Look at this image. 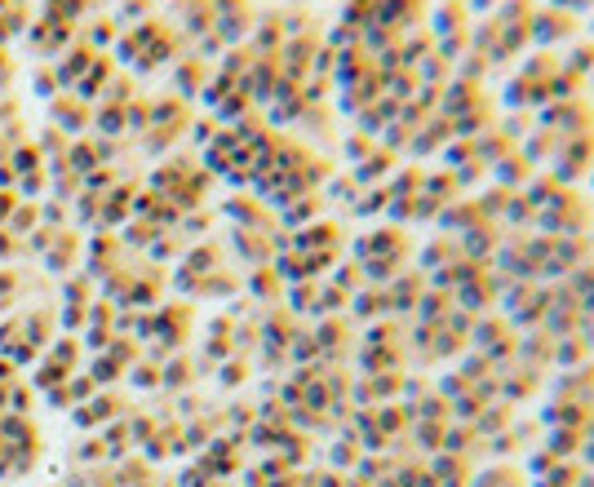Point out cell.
Segmentation results:
<instances>
[{
    "label": "cell",
    "mask_w": 594,
    "mask_h": 487,
    "mask_svg": "<svg viewBox=\"0 0 594 487\" xmlns=\"http://www.w3.org/2000/svg\"><path fill=\"white\" fill-rule=\"evenodd\" d=\"M453 138H457V133H453V120H448V116H439V111H435V116H430V120L422 124V129L413 133V142H408V151H413L417 160H426V155L444 151Z\"/></svg>",
    "instance_id": "cell-4"
},
{
    "label": "cell",
    "mask_w": 594,
    "mask_h": 487,
    "mask_svg": "<svg viewBox=\"0 0 594 487\" xmlns=\"http://www.w3.org/2000/svg\"><path fill=\"white\" fill-rule=\"evenodd\" d=\"M497 45H501V23H497L493 14L479 18V23H470V49H475V54H488V58H493Z\"/></svg>",
    "instance_id": "cell-10"
},
{
    "label": "cell",
    "mask_w": 594,
    "mask_h": 487,
    "mask_svg": "<svg viewBox=\"0 0 594 487\" xmlns=\"http://www.w3.org/2000/svg\"><path fill=\"white\" fill-rule=\"evenodd\" d=\"M590 186H594V169H590Z\"/></svg>",
    "instance_id": "cell-19"
},
{
    "label": "cell",
    "mask_w": 594,
    "mask_h": 487,
    "mask_svg": "<svg viewBox=\"0 0 594 487\" xmlns=\"http://www.w3.org/2000/svg\"><path fill=\"white\" fill-rule=\"evenodd\" d=\"M528 62H519V76L532 80V85H550V80L563 71V54L559 49H528Z\"/></svg>",
    "instance_id": "cell-6"
},
{
    "label": "cell",
    "mask_w": 594,
    "mask_h": 487,
    "mask_svg": "<svg viewBox=\"0 0 594 487\" xmlns=\"http://www.w3.org/2000/svg\"><path fill=\"white\" fill-rule=\"evenodd\" d=\"M466 9H470V18H488V14H497L501 9V0H466Z\"/></svg>",
    "instance_id": "cell-16"
},
{
    "label": "cell",
    "mask_w": 594,
    "mask_h": 487,
    "mask_svg": "<svg viewBox=\"0 0 594 487\" xmlns=\"http://www.w3.org/2000/svg\"><path fill=\"white\" fill-rule=\"evenodd\" d=\"M470 9L466 0H439L435 14H430V40H448V36H462V31H470Z\"/></svg>",
    "instance_id": "cell-3"
},
{
    "label": "cell",
    "mask_w": 594,
    "mask_h": 487,
    "mask_svg": "<svg viewBox=\"0 0 594 487\" xmlns=\"http://www.w3.org/2000/svg\"><path fill=\"white\" fill-rule=\"evenodd\" d=\"M493 178H497V186H506V191H524V186L537 178V169H532V164L519 151H510L506 160L493 164Z\"/></svg>",
    "instance_id": "cell-7"
},
{
    "label": "cell",
    "mask_w": 594,
    "mask_h": 487,
    "mask_svg": "<svg viewBox=\"0 0 594 487\" xmlns=\"http://www.w3.org/2000/svg\"><path fill=\"white\" fill-rule=\"evenodd\" d=\"M546 5H555V9H568V14H590V0H546Z\"/></svg>",
    "instance_id": "cell-17"
},
{
    "label": "cell",
    "mask_w": 594,
    "mask_h": 487,
    "mask_svg": "<svg viewBox=\"0 0 594 487\" xmlns=\"http://www.w3.org/2000/svg\"><path fill=\"white\" fill-rule=\"evenodd\" d=\"M590 169H594V133H577V138L559 142V155H555V164H550L546 173L559 186H572L577 178H586Z\"/></svg>",
    "instance_id": "cell-2"
},
{
    "label": "cell",
    "mask_w": 594,
    "mask_h": 487,
    "mask_svg": "<svg viewBox=\"0 0 594 487\" xmlns=\"http://www.w3.org/2000/svg\"><path fill=\"white\" fill-rule=\"evenodd\" d=\"M382 209H391V191L373 186L368 195H360V213H382Z\"/></svg>",
    "instance_id": "cell-15"
},
{
    "label": "cell",
    "mask_w": 594,
    "mask_h": 487,
    "mask_svg": "<svg viewBox=\"0 0 594 487\" xmlns=\"http://www.w3.org/2000/svg\"><path fill=\"white\" fill-rule=\"evenodd\" d=\"M572 40H581V18L555 5H537V14H532V49H559L572 45Z\"/></svg>",
    "instance_id": "cell-1"
},
{
    "label": "cell",
    "mask_w": 594,
    "mask_h": 487,
    "mask_svg": "<svg viewBox=\"0 0 594 487\" xmlns=\"http://www.w3.org/2000/svg\"><path fill=\"white\" fill-rule=\"evenodd\" d=\"M510 421H515V412H510V408H484L475 417V426H479V434H493L501 426H510Z\"/></svg>",
    "instance_id": "cell-14"
},
{
    "label": "cell",
    "mask_w": 594,
    "mask_h": 487,
    "mask_svg": "<svg viewBox=\"0 0 594 487\" xmlns=\"http://www.w3.org/2000/svg\"><path fill=\"white\" fill-rule=\"evenodd\" d=\"M413 71H417V80H422V85H430V89H444L448 80H453V62L439 54V49H430V54L417 62Z\"/></svg>",
    "instance_id": "cell-9"
},
{
    "label": "cell",
    "mask_w": 594,
    "mask_h": 487,
    "mask_svg": "<svg viewBox=\"0 0 594 487\" xmlns=\"http://www.w3.org/2000/svg\"><path fill=\"white\" fill-rule=\"evenodd\" d=\"M497 129L519 147V142H524L528 133L537 129V116H532V111H506V116H497Z\"/></svg>",
    "instance_id": "cell-12"
},
{
    "label": "cell",
    "mask_w": 594,
    "mask_h": 487,
    "mask_svg": "<svg viewBox=\"0 0 594 487\" xmlns=\"http://www.w3.org/2000/svg\"><path fill=\"white\" fill-rule=\"evenodd\" d=\"M590 31H594V9H590Z\"/></svg>",
    "instance_id": "cell-18"
},
{
    "label": "cell",
    "mask_w": 594,
    "mask_h": 487,
    "mask_svg": "<svg viewBox=\"0 0 594 487\" xmlns=\"http://www.w3.org/2000/svg\"><path fill=\"white\" fill-rule=\"evenodd\" d=\"M422 182H426L422 164H408V169H399L395 182H391V200H417V195H422Z\"/></svg>",
    "instance_id": "cell-11"
},
{
    "label": "cell",
    "mask_w": 594,
    "mask_h": 487,
    "mask_svg": "<svg viewBox=\"0 0 594 487\" xmlns=\"http://www.w3.org/2000/svg\"><path fill=\"white\" fill-rule=\"evenodd\" d=\"M426 5H430V0H382V14H377V23H391L399 36H404V31L422 27Z\"/></svg>",
    "instance_id": "cell-5"
},
{
    "label": "cell",
    "mask_w": 594,
    "mask_h": 487,
    "mask_svg": "<svg viewBox=\"0 0 594 487\" xmlns=\"http://www.w3.org/2000/svg\"><path fill=\"white\" fill-rule=\"evenodd\" d=\"M563 71L568 76H577V80H594V36H586V40H572V49L563 54Z\"/></svg>",
    "instance_id": "cell-8"
},
{
    "label": "cell",
    "mask_w": 594,
    "mask_h": 487,
    "mask_svg": "<svg viewBox=\"0 0 594 487\" xmlns=\"http://www.w3.org/2000/svg\"><path fill=\"white\" fill-rule=\"evenodd\" d=\"M590 9H594V0H590Z\"/></svg>",
    "instance_id": "cell-20"
},
{
    "label": "cell",
    "mask_w": 594,
    "mask_h": 487,
    "mask_svg": "<svg viewBox=\"0 0 594 487\" xmlns=\"http://www.w3.org/2000/svg\"><path fill=\"white\" fill-rule=\"evenodd\" d=\"M360 164H364V169L355 173V178H360V182H373V178H382L386 169H395V151H386V147H382L377 155H364Z\"/></svg>",
    "instance_id": "cell-13"
}]
</instances>
